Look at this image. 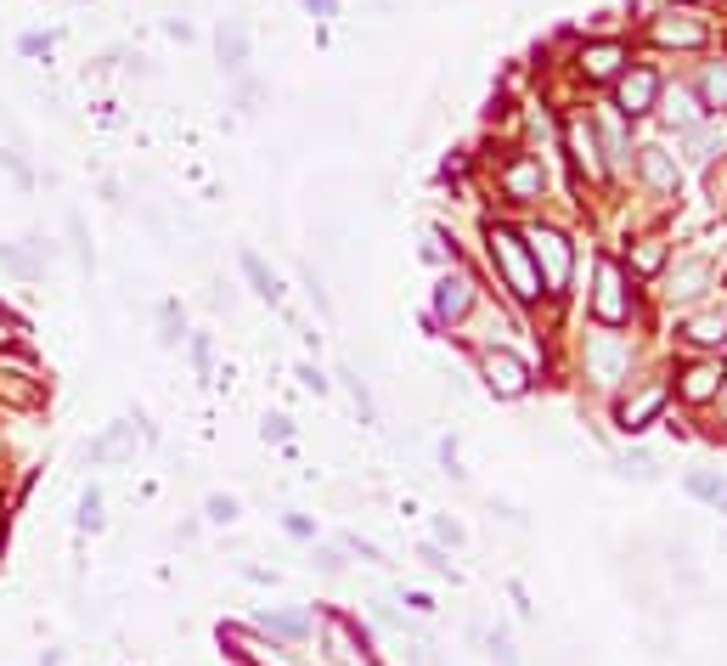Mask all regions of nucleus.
<instances>
[{"label": "nucleus", "instance_id": "obj_1", "mask_svg": "<svg viewBox=\"0 0 727 666\" xmlns=\"http://www.w3.org/2000/svg\"><path fill=\"white\" fill-rule=\"evenodd\" d=\"M485 255H491V266L502 271L508 294H513L519 305L542 300V271H536V260H530V244H524L513 226H485Z\"/></svg>", "mask_w": 727, "mask_h": 666}, {"label": "nucleus", "instance_id": "obj_2", "mask_svg": "<svg viewBox=\"0 0 727 666\" xmlns=\"http://www.w3.org/2000/svg\"><path fill=\"white\" fill-rule=\"evenodd\" d=\"M524 244H530V260H536V271H542V294H564L569 289V271H575L569 237L553 232V226H530Z\"/></svg>", "mask_w": 727, "mask_h": 666}, {"label": "nucleus", "instance_id": "obj_3", "mask_svg": "<svg viewBox=\"0 0 727 666\" xmlns=\"http://www.w3.org/2000/svg\"><path fill=\"white\" fill-rule=\"evenodd\" d=\"M587 378L593 385H620L626 373H632V340H626V333H615V327H598V333H587Z\"/></svg>", "mask_w": 727, "mask_h": 666}, {"label": "nucleus", "instance_id": "obj_4", "mask_svg": "<svg viewBox=\"0 0 727 666\" xmlns=\"http://www.w3.org/2000/svg\"><path fill=\"white\" fill-rule=\"evenodd\" d=\"M632 311H638V300L626 294V271H620V260H598V289H593V316L604 322V327H620V322H632Z\"/></svg>", "mask_w": 727, "mask_h": 666}, {"label": "nucleus", "instance_id": "obj_5", "mask_svg": "<svg viewBox=\"0 0 727 666\" xmlns=\"http://www.w3.org/2000/svg\"><path fill=\"white\" fill-rule=\"evenodd\" d=\"M479 378H485V390H491L497 401L530 396V367L513 351H479Z\"/></svg>", "mask_w": 727, "mask_h": 666}, {"label": "nucleus", "instance_id": "obj_6", "mask_svg": "<svg viewBox=\"0 0 727 666\" xmlns=\"http://www.w3.org/2000/svg\"><path fill=\"white\" fill-rule=\"evenodd\" d=\"M649 40H654V45H683V52H688V45H705V40H710V23H705L694 7H665V12L649 23Z\"/></svg>", "mask_w": 727, "mask_h": 666}, {"label": "nucleus", "instance_id": "obj_7", "mask_svg": "<svg viewBox=\"0 0 727 666\" xmlns=\"http://www.w3.org/2000/svg\"><path fill=\"white\" fill-rule=\"evenodd\" d=\"M710 277H716V266H710L705 255L676 260V266H671V277H665V300H671V305H699V300H705V289H710Z\"/></svg>", "mask_w": 727, "mask_h": 666}, {"label": "nucleus", "instance_id": "obj_8", "mask_svg": "<svg viewBox=\"0 0 727 666\" xmlns=\"http://www.w3.org/2000/svg\"><path fill=\"white\" fill-rule=\"evenodd\" d=\"M654 103H660V79H654V68H632V74H620V79H615V108H620L626 119L654 114Z\"/></svg>", "mask_w": 727, "mask_h": 666}, {"label": "nucleus", "instance_id": "obj_9", "mask_svg": "<svg viewBox=\"0 0 727 666\" xmlns=\"http://www.w3.org/2000/svg\"><path fill=\"white\" fill-rule=\"evenodd\" d=\"M479 289H474V277L468 271H446L441 282H434V322H463L474 311Z\"/></svg>", "mask_w": 727, "mask_h": 666}, {"label": "nucleus", "instance_id": "obj_10", "mask_svg": "<svg viewBox=\"0 0 727 666\" xmlns=\"http://www.w3.org/2000/svg\"><path fill=\"white\" fill-rule=\"evenodd\" d=\"M327 655H333V666H378L372 660V649H367V638L356 633V622L350 615H327Z\"/></svg>", "mask_w": 727, "mask_h": 666}, {"label": "nucleus", "instance_id": "obj_11", "mask_svg": "<svg viewBox=\"0 0 727 666\" xmlns=\"http://www.w3.org/2000/svg\"><path fill=\"white\" fill-rule=\"evenodd\" d=\"M665 396H671V385H665V378H654V385H643L638 396H626L620 401V430L626 436H643L649 430V423L665 412Z\"/></svg>", "mask_w": 727, "mask_h": 666}, {"label": "nucleus", "instance_id": "obj_12", "mask_svg": "<svg viewBox=\"0 0 727 666\" xmlns=\"http://www.w3.org/2000/svg\"><path fill=\"white\" fill-rule=\"evenodd\" d=\"M654 108H660V119H665L676 136H688L694 125H705V119H710V114L699 108V97H694L688 85H671V90H660V103H654Z\"/></svg>", "mask_w": 727, "mask_h": 666}, {"label": "nucleus", "instance_id": "obj_13", "mask_svg": "<svg viewBox=\"0 0 727 666\" xmlns=\"http://www.w3.org/2000/svg\"><path fill=\"white\" fill-rule=\"evenodd\" d=\"M564 141H569L575 170H587V181H604V175H609V164L598 159V130H593L587 119H569V125H564Z\"/></svg>", "mask_w": 727, "mask_h": 666}, {"label": "nucleus", "instance_id": "obj_14", "mask_svg": "<svg viewBox=\"0 0 727 666\" xmlns=\"http://www.w3.org/2000/svg\"><path fill=\"white\" fill-rule=\"evenodd\" d=\"M721 378H727V367L710 356V362H688L683 367V378H676V390H683L694 407H705V401H716L721 396Z\"/></svg>", "mask_w": 727, "mask_h": 666}, {"label": "nucleus", "instance_id": "obj_15", "mask_svg": "<svg viewBox=\"0 0 727 666\" xmlns=\"http://www.w3.org/2000/svg\"><path fill=\"white\" fill-rule=\"evenodd\" d=\"M502 193H508L513 204H536V198L547 193L542 164H536V159H513V164L502 170Z\"/></svg>", "mask_w": 727, "mask_h": 666}, {"label": "nucleus", "instance_id": "obj_16", "mask_svg": "<svg viewBox=\"0 0 727 666\" xmlns=\"http://www.w3.org/2000/svg\"><path fill=\"white\" fill-rule=\"evenodd\" d=\"M215 57H220V68L237 79V74H249V29H242L237 18H226L220 29H215Z\"/></svg>", "mask_w": 727, "mask_h": 666}, {"label": "nucleus", "instance_id": "obj_17", "mask_svg": "<svg viewBox=\"0 0 727 666\" xmlns=\"http://www.w3.org/2000/svg\"><path fill=\"white\" fill-rule=\"evenodd\" d=\"M638 175L654 186V193H665V198L683 193V175H676V159L665 148H638Z\"/></svg>", "mask_w": 727, "mask_h": 666}, {"label": "nucleus", "instance_id": "obj_18", "mask_svg": "<svg viewBox=\"0 0 727 666\" xmlns=\"http://www.w3.org/2000/svg\"><path fill=\"white\" fill-rule=\"evenodd\" d=\"M676 340L694 345V351H727V311H705V316H688L676 327Z\"/></svg>", "mask_w": 727, "mask_h": 666}, {"label": "nucleus", "instance_id": "obj_19", "mask_svg": "<svg viewBox=\"0 0 727 666\" xmlns=\"http://www.w3.org/2000/svg\"><path fill=\"white\" fill-rule=\"evenodd\" d=\"M620 63H626V45L620 40H598V45H580L575 68L587 79H620Z\"/></svg>", "mask_w": 727, "mask_h": 666}, {"label": "nucleus", "instance_id": "obj_20", "mask_svg": "<svg viewBox=\"0 0 727 666\" xmlns=\"http://www.w3.org/2000/svg\"><path fill=\"white\" fill-rule=\"evenodd\" d=\"M135 423L124 418V423H113L102 441H90V463H124V458H135Z\"/></svg>", "mask_w": 727, "mask_h": 666}, {"label": "nucleus", "instance_id": "obj_21", "mask_svg": "<svg viewBox=\"0 0 727 666\" xmlns=\"http://www.w3.org/2000/svg\"><path fill=\"white\" fill-rule=\"evenodd\" d=\"M220 644H226L231 655H242V660H254V666H282V655H276V649H265L249 627H237V622H226V627H220Z\"/></svg>", "mask_w": 727, "mask_h": 666}, {"label": "nucleus", "instance_id": "obj_22", "mask_svg": "<svg viewBox=\"0 0 727 666\" xmlns=\"http://www.w3.org/2000/svg\"><path fill=\"white\" fill-rule=\"evenodd\" d=\"M237 266H242V277H249V289H254L260 300H271V305L282 300V282H276V271H271V266H265L254 249H242V255H237Z\"/></svg>", "mask_w": 727, "mask_h": 666}, {"label": "nucleus", "instance_id": "obj_23", "mask_svg": "<svg viewBox=\"0 0 727 666\" xmlns=\"http://www.w3.org/2000/svg\"><path fill=\"white\" fill-rule=\"evenodd\" d=\"M694 97H699L705 114H727V63H710V68L699 74V90H694Z\"/></svg>", "mask_w": 727, "mask_h": 666}, {"label": "nucleus", "instance_id": "obj_24", "mask_svg": "<svg viewBox=\"0 0 727 666\" xmlns=\"http://www.w3.org/2000/svg\"><path fill=\"white\" fill-rule=\"evenodd\" d=\"M598 136L609 148L604 164H626V159H632V153H626V119H620V108H598Z\"/></svg>", "mask_w": 727, "mask_h": 666}, {"label": "nucleus", "instance_id": "obj_25", "mask_svg": "<svg viewBox=\"0 0 727 666\" xmlns=\"http://www.w3.org/2000/svg\"><path fill=\"white\" fill-rule=\"evenodd\" d=\"M626 266H632V277H654L665 266V237H643V244L626 255Z\"/></svg>", "mask_w": 727, "mask_h": 666}, {"label": "nucleus", "instance_id": "obj_26", "mask_svg": "<svg viewBox=\"0 0 727 666\" xmlns=\"http://www.w3.org/2000/svg\"><path fill=\"white\" fill-rule=\"evenodd\" d=\"M260 627H271L276 638H305V633H311V615H294V610H260Z\"/></svg>", "mask_w": 727, "mask_h": 666}, {"label": "nucleus", "instance_id": "obj_27", "mask_svg": "<svg viewBox=\"0 0 727 666\" xmlns=\"http://www.w3.org/2000/svg\"><path fill=\"white\" fill-rule=\"evenodd\" d=\"M23 244H29V237H23ZM0 266L18 271V277H40V271H45V260H40L34 249H18V244H0Z\"/></svg>", "mask_w": 727, "mask_h": 666}, {"label": "nucleus", "instance_id": "obj_28", "mask_svg": "<svg viewBox=\"0 0 727 666\" xmlns=\"http://www.w3.org/2000/svg\"><path fill=\"white\" fill-rule=\"evenodd\" d=\"M338 378H345V390L361 412V423H378V407H372V390H367V378H356V367H338Z\"/></svg>", "mask_w": 727, "mask_h": 666}, {"label": "nucleus", "instance_id": "obj_29", "mask_svg": "<svg viewBox=\"0 0 727 666\" xmlns=\"http://www.w3.org/2000/svg\"><path fill=\"white\" fill-rule=\"evenodd\" d=\"M727 492V481H721V474H710V469H694L688 474V497H699V503H710L716 508V497Z\"/></svg>", "mask_w": 727, "mask_h": 666}, {"label": "nucleus", "instance_id": "obj_30", "mask_svg": "<svg viewBox=\"0 0 727 666\" xmlns=\"http://www.w3.org/2000/svg\"><path fill=\"white\" fill-rule=\"evenodd\" d=\"M0 396H7L12 407H34L40 401V390L23 385V373H7V367H0Z\"/></svg>", "mask_w": 727, "mask_h": 666}, {"label": "nucleus", "instance_id": "obj_31", "mask_svg": "<svg viewBox=\"0 0 727 666\" xmlns=\"http://www.w3.org/2000/svg\"><path fill=\"white\" fill-rule=\"evenodd\" d=\"M74 526L79 531H102V492H96V486L79 492V519H74Z\"/></svg>", "mask_w": 727, "mask_h": 666}, {"label": "nucleus", "instance_id": "obj_32", "mask_svg": "<svg viewBox=\"0 0 727 666\" xmlns=\"http://www.w3.org/2000/svg\"><path fill=\"white\" fill-rule=\"evenodd\" d=\"M237 514H242V503H237V497H226V492L204 497V519H209V526H231Z\"/></svg>", "mask_w": 727, "mask_h": 666}, {"label": "nucleus", "instance_id": "obj_33", "mask_svg": "<svg viewBox=\"0 0 727 666\" xmlns=\"http://www.w3.org/2000/svg\"><path fill=\"white\" fill-rule=\"evenodd\" d=\"M434 543H441V548H463V543H468L463 519H452V514H434Z\"/></svg>", "mask_w": 727, "mask_h": 666}, {"label": "nucleus", "instance_id": "obj_34", "mask_svg": "<svg viewBox=\"0 0 727 666\" xmlns=\"http://www.w3.org/2000/svg\"><path fill=\"white\" fill-rule=\"evenodd\" d=\"M345 554H356V559H367V565H383V548L372 543V537H361V531H345V543H338Z\"/></svg>", "mask_w": 727, "mask_h": 666}, {"label": "nucleus", "instance_id": "obj_35", "mask_svg": "<svg viewBox=\"0 0 727 666\" xmlns=\"http://www.w3.org/2000/svg\"><path fill=\"white\" fill-rule=\"evenodd\" d=\"M620 481H654V458H643V452H632V458H620Z\"/></svg>", "mask_w": 727, "mask_h": 666}, {"label": "nucleus", "instance_id": "obj_36", "mask_svg": "<svg viewBox=\"0 0 727 666\" xmlns=\"http://www.w3.org/2000/svg\"><path fill=\"white\" fill-rule=\"evenodd\" d=\"M181 340H186V333H181V311H175V300H170V305H164V322H159V345L175 351Z\"/></svg>", "mask_w": 727, "mask_h": 666}, {"label": "nucleus", "instance_id": "obj_37", "mask_svg": "<svg viewBox=\"0 0 727 666\" xmlns=\"http://www.w3.org/2000/svg\"><path fill=\"white\" fill-rule=\"evenodd\" d=\"M485 649H491L502 666H519V649H513V638H508L502 627H497V633H485Z\"/></svg>", "mask_w": 727, "mask_h": 666}, {"label": "nucleus", "instance_id": "obj_38", "mask_svg": "<svg viewBox=\"0 0 727 666\" xmlns=\"http://www.w3.org/2000/svg\"><path fill=\"white\" fill-rule=\"evenodd\" d=\"M311 565L322 577H338V570H345V548H311Z\"/></svg>", "mask_w": 727, "mask_h": 666}, {"label": "nucleus", "instance_id": "obj_39", "mask_svg": "<svg viewBox=\"0 0 727 666\" xmlns=\"http://www.w3.org/2000/svg\"><path fill=\"white\" fill-rule=\"evenodd\" d=\"M417 554H423V565L434 570V577H457V570H452V559H446V548H441V543H423Z\"/></svg>", "mask_w": 727, "mask_h": 666}, {"label": "nucleus", "instance_id": "obj_40", "mask_svg": "<svg viewBox=\"0 0 727 666\" xmlns=\"http://www.w3.org/2000/svg\"><path fill=\"white\" fill-rule=\"evenodd\" d=\"M294 378H300V385H305L311 396H327V378H322V367H311V362H300V367H294Z\"/></svg>", "mask_w": 727, "mask_h": 666}, {"label": "nucleus", "instance_id": "obj_41", "mask_svg": "<svg viewBox=\"0 0 727 666\" xmlns=\"http://www.w3.org/2000/svg\"><path fill=\"white\" fill-rule=\"evenodd\" d=\"M260 441H276V447L287 441V418H282V412H265V418H260Z\"/></svg>", "mask_w": 727, "mask_h": 666}, {"label": "nucleus", "instance_id": "obj_42", "mask_svg": "<svg viewBox=\"0 0 727 666\" xmlns=\"http://www.w3.org/2000/svg\"><path fill=\"white\" fill-rule=\"evenodd\" d=\"M68 237H74V249H79V266H90L96 255H90V237H85V221L79 215H68Z\"/></svg>", "mask_w": 727, "mask_h": 666}, {"label": "nucleus", "instance_id": "obj_43", "mask_svg": "<svg viewBox=\"0 0 727 666\" xmlns=\"http://www.w3.org/2000/svg\"><path fill=\"white\" fill-rule=\"evenodd\" d=\"M491 514L502 519V526H513V531H524V514H519L513 503H491Z\"/></svg>", "mask_w": 727, "mask_h": 666}, {"label": "nucleus", "instance_id": "obj_44", "mask_svg": "<svg viewBox=\"0 0 727 666\" xmlns=\"http://www.w3.org/2000/svg\"><path fill=\"white\" fill-rule=\"evenodd\" d=\"M192 367L209 373V333H198V340H192Z\"/></svg>", "mask_w": 727, "mask_h": 666}, {"label": "nucleus", "instance_id": "obj_45", "mask_svg": "<svg viewBox=\"0 0 727 666\" xmlns=\"http://www.w3.org/2000/svg\"><path fill=\"white\" fill-rule=\"evenodd\" d=\"M0 164H7V170L18 175V186H29V181H34V175H29V164H23L18 153H0Z\"/></svg>", "mask_w": 727, "mask_h": 666}, {"label": "nucleus", "instance_id": "obj_46", "mask_svg": "<svg viewBox=\"0 0 727 666\" xmlns=\"http://www.w3.org/2000/svg\"><path fill=\"white\" fill-rule=\"evenodd\" d=\"M311 18H338V0H300Z\"/></svg>", "mask_w": 727, "mask_h": 666}, {"label": "nucleus", "instance_id": "obj_47", "mask_svg": "<svg viewBox=\"0 0 727 666\" xmlns=\"http://www.w3.org/2000/svg\"><path fill=\"white\" fill-rule=\"evenodd\" d=\"M401 604H406L412 615H428V610H434V599H428V593H401Z\"/></svg>", "mask_w": 727, "mask_h": 666}, {"label": "nucleus", "instance_id": "obj_48", "mask_svg": "<svg viewBox=\"0 0 727 666\" xmlns=\"http://www.w3.org/2000/svg\"><path fill=\"white\" fill-rule=\"evenodd\" d=\"M282 526H287V537H311V531H316V526H311V519H305V514H287V519H282Z\"/></svg>", "mask_w": 727, "mask_h": 666}, {"label": "nucleus", "instance_id": "obj_49", "mask_svg": "<svg viewBox=\"0 0 727 666\" xmlns=\"http://www.w3.org/2000/svg\"><path fill=\"white\" fill-rule=\"evenodd\" d=\"M164 34H170V40H192V23H181V18H170V23H164Z\"/></svg>", "mask_w": 727, "mask_h": 666}, {"label": "nucleus", "instance_id": "obj_50", "mask_svg": "<svg viewBox=\"0 0 727 666\" xmlns=\"http://www.w3.org/2000/svg\"><path fill=\"white\" fill-rule=\"evenodd\" d=\"M57 660H63V655H57V649H52V655H45V660H40V666H57Z\"/></svg>", "mask_w": 727, "mask_h": 666}, {"label": "nucleus", "instance_id": "obj_51", "mask_svg": "<svg viewBox=\"0 0 727 666\" xmlns=\"http://www.w3.org/2000/svg\"><path fill=\"white\" fill-rule=\"evenodd\" d=\"M716 514H727V492H721V497H716Z\"/></svg>", "mask_w": 727, "mask_h": 666}, {"label": "nucleus", "instance_id": "obj_52", "mask_svg": "<svg viewBox=\"0 0 727 666\" xmlns=\"http://www.w3.org/2000/svg\"><path fill=\"white\" fill-rule=\"evenodd\" d=\"M0 537H7V514H0Z\"/></svg>", "mask_w": 727, "mask_h": 666}]
</instances>
